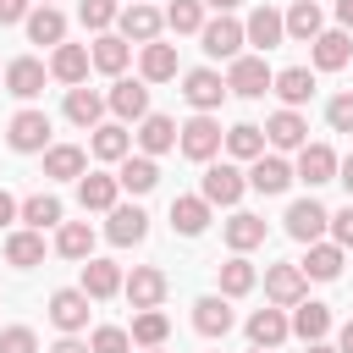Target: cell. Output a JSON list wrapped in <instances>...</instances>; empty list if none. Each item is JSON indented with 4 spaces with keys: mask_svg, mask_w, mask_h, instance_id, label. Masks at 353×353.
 <instances>
[{
    "mask_svg": "<svg viewBox=\"0 0 353 353\" xmlns=\"http://www.w3.org/2000/svg\"><path fill=\"white\" fill-rule=\"evenodd\" d=\"M336 353H353V320L342 325V336H336Z\"/></svg>",
    "mask_w": 353,
    "mask_h": 353,
    "instance_id": "obj_56",
    "label": "cell"
},
{
    "mask_svg": "<svg viewBox=\"0 0 353 353\" xmlns=\"http://www.w3.org/2000/svg\"><path fill=\"white\" fill-rule=\"evenodd\" d=\"M6 138H11L17 154H39V149H50V116L44 110H17L11 127H6Z\"/></svg>",
    "mask_w": 353,
    "mask_h": 353,
    "instance_id": "obj_3",
    "label": "cell"
},
{
    "mask_svg": "<svg viewBox=\"0 0 353 353\" xmlns=\"http://www.w3.org/2000/svg\"><path fill=\"white\" fill-rule=\"evenodd\" d=\"M325 226H331V210H325L320 199H298V204L287 210V237H298V243H320Z\"/></svg>",
    "mask_w": 353,
    "mask_h": 353,
    "instance_id": "obj_6",
    "label": "cell"
},
{
    "mask_svg": "<svg viewBox=\"0 0 353 353\" xmlns=\"http://www.w3.org/2000/svg\"><path fill=\"white\" fill-rule=\"evenodd\" d=\"M44 61H33V55H17L11 66H6V88L17 94V99H39L44 94Z\"/></svg>",
    "mask_w": 353,
    "mask_h": 353,
    "instance_id": "obj_14",
    "label": "cell"
},
{
    "mask_svg": "<svg viewBox=\"0 0 353 353\" xmlns=\"http://www.w3.org/2000/svg\"><path fill=\"white\" fill-rule=\"evenodd\" d=\"M221 143H226V149H232L237 160H259V154H265V132H259L254 121H237V127H232V132H226Z\"/></svg>",
    "mask_w": 353,
    "mask_h": 353,
    "instance_id": "obj_44",
    "label": "cell"
},
{
    "mask_svg": "<svg viewBox=\"0 0 353 353\" xmlns=\"http://www.w3.org/2000/svg\"><path fill=\"white\" fill-rule=\"evenodd\" d=\"M11 221H17V199H11V193H0V226H11Z\"/></svg>",
    "mask_w": 353,
    "mask_h": 353,
    "instance_id": "obj_52",
    "label": "cell"
},
{
    "mask_svg": "<svg viewBox=\"0 0 353 353\" xmlns=\"http://www.w3.org/2000/svg\"><path fill=\"white\" fill-rule=\"evenodd\" d=\"M127 336H132V347H160V342L171 336V320H165L160 309H138V314H132V331H127Z\"/></svg>",
    "mask_w": 353,
    "mask_h": 353,
    "instance_id": "obj_40",
    "label": "cell"
},
{
    "mask_svg": "<svg viewBox=\"0 0 353 353\" xmlns=\"http://www.w3.org/2000/svg\"><path fill=\"white\" fill-rule=\"evenodd\" d=\"M88 303H94V298H88L83 287H61V292H50V320L72 336V331L88 325Z\"/></svg>",
    "mask_w": 353,
    "mask_h": 353,
    "instance_id": "obj_7",
    "label": "cell"
},
{
    "mask_svg": "<svg viewBox=\"0 0 353 353\" xmlns=\"http://www.w3.org/2000/svg\"><path fill=\"white\" fill-rule=\"evenodd\" d=\"M99 116H105V94H94V88H66V121H77V127H99Z\"/></svg>",
    "mask_w": 353,
    "mask_h": 353,
    "instance_id": "obj_27",
    "label": "cell"
},
{
    "mask_svg": "<svg viewBox=\"0 0 353 353\" xmlns=\"http://www.w3.org/2000/svg\"><path fill=\"white\" fill-rule=\"evenodd\" d=\"M226 243H232V254L259 248V243H265V221H259V215H248V210H237V215L226 221Z\"/></svg>",
    "mask_w": 353,
    "mask_h": 353,
    "instance_id": "obj_38",
    "label": "cell"
},
{
    "mask_svg": "<svg viewBox=\"0 0 353 353\" xmlns=\"http://www.w3.org/2000/svg\"><path fill=\"white\" fill-rule=\"evenodd\" d=\"M11 22H28V0H0V28Z\"/></svg>",
    "mask_w": 353,
    "mask_h": 353,
    "instance_id": "obj_51",
    "label": "cell"
},
{
    "mask_svg": "<svg viewBox=\"0 0 353 353\" xmlns=\"http://www.w3.org/2000/svg\"><path fill=\"white\" fill-rule=\"evenodd\" d=\"M254 353H276V347H254Z\"/></svg>",
    "mask_w": 353,
    "mask_h": 353,
    "instance_id": "obj_59",
    "label": "cell"
},
{
    "mask_svg": "<svg viewBox=\"0 0 353 353\" xmlns=\"http://www.w3.org/2000/svg\"><path fill=\"white\" fill-rule=\"evenodd\" d=\"M28 39H33V44H66V17H61L55 6L28 11Z\"/></svg>",
    "mask_w": 353,
    "mask_h": 353,
    "instance_id": "obj_36",
    "label": "cell"
},
{
    "mask_svg": "<svg viewBox=\"0 0 353 353\" xmlns=\"http://www.w3.org/2000/svg\"><path fill=\"white\" fill-rule=\"evenodd\" d=\"M83 165H88V154H83L77 143H55V149H44V176H55V182L83 176Z\"/></svg>",
    "mask_w": 353,
    "mask_h": 353,
    "instance_id": "obj_34",
    "label": "cell"
},
{
    "mask_svg": "<svg viewBox=\"0 0 353 353\" xmlns=\"http://www.w3.org/2000/svg\"><path fill=\"white\" fill-rule=\"evenodd\" d=\"M276 94H281V105L287 110H298L303 99H314V72L309 66H287V72H276V83H270Z\"/></svg>",
    "mask_w": 353,
    "mask_h": 353,
    "instance_id": "obj_26",
    "label": "cell"
},
{
    "mask_svg": "<svg viewBox=\"0 0 353 353\" xmlns=\"http://www.w3.org/2000/svg\"><path fill=\"white\" fill-rule=\"evenodd\" d=\"M132 6H149V0H132Z\"/></svg>",
    "mask_w": 353,
    "mask_h": 353,
    "instance_id": "obj_60",
    "label": "cell"
},
{
    "mask_svg": "<svg viewBox=\"0 0 353 353\" xmlns=\"http://www.w3.org/2000/svg\"><path fill=\"white\" fill-rule=\"evenodd\" d=\"M347 55H353V39H347L342 28H325V33L314 39V66H320V72H342Z\"/></svg>",
    "mask_w": 353,
    "mask_h": 353,
    "instance_id": "obj_23",
    "label": "cell"
},
{
    "mask_svg": "<svg viewBox=\"0 0 353 353\" xmlns=\"http://www.w3.org/2000/svg\"><path fill=\"white\" fill-rule=\"evenodd\" d=\"M303 270L298 265H270L265 270V298L276 303V309H292V303H303Z\"/></svg>",
    "mask_w": 353,
    "mask_h": 353,
    "instance_id": "obj_9",
    "label": "cell"
},
{
    "mask_svg": "<svg viewBox=\"0 0 353 353\" xmlns=\"http://www.w3.org/2000/svg\"><path fill=\"white\" fill-rule=\"evenodd\" d=\"M6 259H11L17 270L44 265V237H39V232H11V237H6Z\"/></svg>",
    "mask_w": 353,
    "mask_h": 353,
    "instance_id": "obj_42",
    "label": "cell"
},
{
    "mask_svg": "<svg viewBox=\"0 0 353 353\" xmlns=\"http://www.w3.org/2000/svg\"><path fill=\"white\" fill-rule=\"evenodd\" d=\"M336 182L353 193V154H347V160H336Z\"/></svg>",
    "mask_w": 353,
    "mask_h": 353,
    "instance_id": "obj_53",
    "label": "cell"
},
{
    "mask_svg": "<svg viewBox=\"0 0 353 353\" xmlns=\"http://www.w3.org/2000/svg\"><path fill=\"white\" fill-rule=\"evenodd\" d=\"M199 6H215V11L226 17V11H232V6H243V0H199Z\"/></svg>",
    "mask_w": 353,
    "mask_h": 353,
    "instance_id": "obj_57",
    "label": "cell"
},
{
    "mask_svg": "<svg viewBox=\"0 0 353 353\" xmlns=\"http://www.w3.org/2000/svg\"><path fill=\"white\" fill-rule=\"evenodd\" d=\"M287 336H292V325H287L281 309H254V314H248V342H254V347H281Z\"/></svg>",
    "mask_w": 353,
    "mask_h": 353,
    "instance_id": "obj_21",
    "label": "cell"
},
{
    "mask_svg": "<svg viewBox=\"0 0 353 353\" xmlns=\"http://www.w3.org/2000/svg\"><path fill=\"white\" fill-rule=\"evenodd\" d=\"M121 292L132 298V309H160V298H165V276H160L154 265H138V270L121 281Z\"/></svg>",
    "mask_w": 353,
    "mask_h": 353,
    "instance_id": "obj_16",
    "label": "cell"
},
{
    "mask_svg": "<svg viewBox=\"0 0 353 353\" xmlns=\"http://www.w3.org/2000/svg\"><path fill=\"white\" fill-rule=\"evenodd\" d=\"M83 292L88 298H116L121 292V265L116 259H88L83 265Z\"/></svg>",
    "mask_w": 353,
    "mask_h": 353,
    "instance_id": "obj_32",
    "label": "cell"
},
{
    "mask_svg": "<svg viewBox=\"0 0 353 353\" xmlns=\"http://www.w3.org/2000/svg\"><path fill=\"white\" fill-rule=\"evenodd\" d=\"M221 138H226V132H221L215 116H193L188 127H176V143H182L188 160H215V154H221Z\"/></svg>",
    "mask_w": 353,
    "mask_h": 353,
    "instance_id": "obj_2",
    "label": "cell"
},
{
    "mask_svg": "<svg viewBox=\"0 0 353 353\" xmlns=\"http://www.w3.org/2000/svg\"><path fill=\"white\" fill-rule=\"evenodd\" d=\"M50 353H88V347H83V342H77V336H61V342H55V347H50Z\"/></svg>",
    "mask_w": 353,
    "mask_h": 353,
    "instance_id": "obj_54",
    "label": "cell"
},
{
    "mask_svg": "<svg viewBox=\"0 0 353 353\" xmlns=\"http://www.w3.org/2000/svg\"><path fill=\"white\" fill-rule=\"evenodd\" d=\"M44 6H50V0H44Z\"/></svg>",
    "mask_w": 353,
    "mask_h": 353,
    "instance_id": "obj_62",
    "label": "cell"
},
{
    "mask_svg": "<svg viewBox=\"0 0 353 353\" xmlns=\"http://www.w3.org/2000/svg\"><path fill=\"white\" fill-rule=\"evenodd\" d=\"M199 39H204V55H215V61H237V55H243V22H237V17L204 22Z\"/></svg>",
    "mask_w": 353,
    "mask_h": 353,
    "instance_id": "obj_4",
    "label": "cell"
},
{
    "mask_svg": "<svg viewBox=\"0 0 353 353\" xmlns=\"http://www.w3.org/2000/svg\"><path fill=\"white\" fill-rule=\"evenodd\" d=\"M77 17H83V28L105 33V28L116 22V0H77Z\"/></svg>",
    "mask_w": 353,
    "mask_h": 353,
    "instance_id": "obj_46",
    "label": "cell"
},
{
    "mask_svg": "<svg viewBox=\"0 0 353 353\" xmlns=\"http://www.w3.org/2000/svg\"><path fill=\"white\" fill-rule=\"evenodd\" d=\"M292 336H303V342H325V331H331V309L325 303H314V298H303V303H292Z\"/></svg>",
    "mask_w": 353,
    "mask_h": 353,
    "instance_id": "obj_20",
    "label": "cell"
},
{
    "mask_svg": "<svg viewBox=\"0 0 353 353\" xmlns=\"http://www.w3.org/2000/svg\"><path fill=\"white\" fill-rule=\"evenodd\" d=\"M171 226H176L182 237H199V232L210 226V204H204L199 193H182V199H171Z\"/></svg>",
    "mask_w": 353,
    "mask_h": 353,
    "instance_id": "obj_30",
    "label": "cell"
},
{
    "mask_svg": "<svg viewBox=\"0 0 353 353\" xmlns=\"http://www.w3.org/2000/svg\"><path fill=\"white\" fill-rule=\"evenodd\" d=\"M138 149L154 160V154H165V149H176V121L171 116H143L138 121Z\"/></svg>",
    "mask_w": 353,
    "mask_h": 353,
    "instance_id": "obj_28",
    "label": "cell"
},
{
    "mask_svg": "<svg viewBox=\"0 0 353 353\" xmlns=\"http://www.w3.org/2000/svg\"><path fill=\"white\" fill-rule=\"evenodd\" d=\"M116 22H121V39L132 44H154L160 39V28H165V17L154 11V6H127V11H116Z\"/></svg>",
    "mask_w": 353,
    "mask_h": 353,
    "instance_id": "obj_13",
    "label": "cell"
},
{
    "mask_svg": "<svg viewBox=\"0 0 353 353\" xmlns=\"http://www.w3.org/2000/svg\"><path fill=\"white\" fill-rule=\"evenodd\" d=\"M154 182H160V165L149 154H127L121 171H116V188H127V193H149Z\"/></svg>",
    "mask_w": 353,
    "mask_h": 353,
    "instance_id": "obj_35",
    "label": "cell"
},
{
    "mask_svg": "<svg viewBox=\"0 0 353 353\" xmlns=\"http://www.w3.org/2000/svg\"><path fill=\"white\" fill-rule=\"evenodd\" d=\"M50 77L77 88V83L88 77V50H83V44H55V55H50Z\"/></svg>",
    "mask_w": 353,
    "mask_h": 353,
    "instance_id": "obj_25",
    "label": "cell"
},
{
    "mask_svg": "<svg viewBox=\"0 0 353 353\" xmlns=\"http://www.w3.org/2000/svg\"><path fill=\"white\" fill-rule=\"evenodd\" d=\"M127 55H132V50H127V39H121V33H99V39H94V50H88V66H99V72L121 77V72H127Z\"/></svg>",
    "mask_w": 353,
    "mask_h": 353,
    "instance_id": "obj_24",
    "label": "cell"
},
{
    "mask_svg": "<svg viewBox=\"0 0 353 353\" xmlns=\"http://www.w3.org/2000/svg\"><path fill=\"white\" fill-rule=\"evenodd\" d=\"M193 325H199V336H226V331L237 325V314H232V303H226L221 292H210V298L193 303Z\"/></svg>",
    "mask_w": 353,
    "mask_h": 353,
    "instance_id": "obj_17",
    "label": "cell"
},
{
    "mask_svg": "<svg viewBox=\"0 0 353 353\" xmlns=\"http://www.w3.org/2000/svg\"><path fill=\"white\" fill-rule=\"evenodd\" d=\"M254 193H287V182H292V165L281 160V154H259L254 165H248V176H243Z\"/></svg>",
    "mask_w": 353,
    "mask_h": 353,
    "instance_id": "obj_15",
    "label": "cell"
},
{
    "mask_svg": "<svg viewBox=\"0 0 353 353\" xmlns=\"http://www.w3.org/2000/svg\"><path fill=\"white\" fill-rule=\"evenodd\" d=\"M292 176H298V182H309V188H320V182H336V154H331L325 143H303V149H298V165H292Z\"/></svg>",
    "mask_w": 353,
    "mask_h": 353,
    "instance_id": "obj_11",
    "label": "cell"
},
{
    "mask_svg": "<svg viewBox=\"0 0 353 353\" xmlns=\"http://www.w3.org/2000/svg\"><path fill=\"white\" fill-rule=\"evenodd\" d=\"M88 353H132V336L121 325H99L94 342H88Z\"/></svg>",
    "mask_w": 353,
    "mask_h": 353,
    "instance_id": "obj_47",
    "label": "cell"
},
{
    "mask_svg": "<svg viewBox=\"0 0 353 353\" xmlns=\"http://www.w3.org/2000/svg\"><path fill=\"white\" fill-rule=\"evenodd\" d=\"M116 176H105V171H88V176H77V204L83 210H116Z\"/></svg>",
    "mask_w": 353,
    "mask_h": 353,
    "instance_id": "obj_29",
    "label": "cell"
},
{
    "mask_svg": "<svg viewBox=\"0 0 353 353\" xmlns=\"http://www.w3.org/2000/svg\"><path fill=\"white\" fill-rule=\"evenodd\" d=\"M88 149H94V160H127V154H132V138H127L121 121H99Z\"/></svg>",
    "mask_w": 353,
    "mask_h": 353,
    "instance_id": "obj_33",
    "label": "cell"
},
{
    "mask_svg": "<svg viewBox=\"0 0 353 353\" xmlns=\"http://www.w3.org/2000/svg\"><path fill=\"white\" fill-rule=\"evenodd\" d=\"M17 215L28 221V232H44V226H61V199L55 193H33L17 204Z\"/></svg>",
    "mask_w": 353,
    "mask_h": 353,
    "instance_id": "obj_37",
    "label": "cell"
},
{
    "mask_svg": "<svg viewBox=\"0 0 353 353\" xmlns=\"http://www.w3.org/2000/svg\"><path fill=\"white\" fill-rule=\"evenodd\" d=\"M331 232H336V248H353V204L331 215Z\"/></svg>",
    "mask_w": 353,
    "mask_h": 353,
    "instance_id": "obj_50",
    "label": "cell"
},
{
    "mask_svg": "<svg viewBox=\"0 0 353 353\" xmlns=\"http://www.w3.org/2000/svg\"><path fill=\"white\" fill-rule=\"evenodd\" d=\"M143 353H160V347H143Z\"/></svg>",
    "mask_w": 353,
    "mask_h": 353,
    "instance_id": "obj_61",
    "label": "cell"
},
{
    "mask_svg": "<svg viewBox=\"0 0 353 353\" xmlns=\"http://www.w3.org/2000/svg\"><path fill=\"white\" fill-rule=\"evenodd\" d=\"M254 265L243 259V254H232L226 265H221V298H243V292H254Z\"/></svg>",
    "mask_w": 353,
    "mask_h": 353,
    "instance_id": "obj_43",
    "label": "cell"
},
{
    "mask_svg": "<svg viewBox=\"0 0 353 353\" xmlns=\"http://www.w3.org/2000/svg\"><path fill=\"white\" fill-rule=\"evenodd\" d=\"M182 99H188L199 116H210V110L226 99V77H221V72H210V66L188 72V77H182Z\"/></svg>",
    "mask_w": 353,
    "mask_h": 353,
    "instance_id": "obj_5",
    "label": "cell"
},
{
    "mask_svg": "<svg viewBox=\"0 0 353 353\" xmlns=\"http://www.w3.org/2000/svg\"><path fill=\"white\" fill-rule=\"evenodd\" d=\"M0 353H39V336L28 325H6L0 331Z\"/></svg>",
    "mask_w": 353,
    "mask_h": 353,
    "instance_id": "obj_48",
    "label": "cell"
},
{
    "mask_svg": "<svg viewBox=\"0 0 353 353\" xmlns=\"http://www.w3.org/2000/svg\"><path fill=\"white\" fill-rule=\"evenodd\" d=\"M281 28H287L298 44H314V39L325 33V17H320V6H314V0H292V11L281 17Z\"/></svg>",
    "mask_w": 353,
    "mask_h": 353,
    "instance_id": "obj_22",
    "label": "cell"
},
{
    "mask_svg": "<svg viewBox=\"0 0 353 353\" xmlns=\"http://www.w3.org/2000/svg\"><path fill=\"white\" fill-rule=\"evenodd\" d=\"M336 22H342V33L353 28V0H336Z\"/></svg>",
    "mask_w": 353,
    "mask_h": 353,
    "instance_id": "obj_55",
    "label": "cell"
},
{
    "mask_svg": "<svg viewBox=\"0 0 353 353\" xmlns=\"http://www.w3.org/2000/svg\"><path fill=\"white\" fill-rule=\"evenodd\" d=\"M270 83H276V72L265 66V55H237L226 72V94H237V99H259Z\"/></svg>",
    "mask_w": 353,
    "mask_h": 353,
    "instance_id": "obj_1",
    "label": "cell"
},
{
    "mask_svg": "<svg viewBox=\"0 0 353 353\" xmlns=\"http://www.w3.org/2000/svg\"><path fill=\"white\" fill-rule=\"evenodd\" d=\"M160 17H165L171 33H199V28H204V6H199V0H171Z\"/></svg>",
    "mask_w": 353,
    "mask_h": 353,
    "instance_id": "obj_45",
    "label": "cell"
},
{
    "mask_svg": "<svg viewBox=\"0 0 353 353\" xmlns=\"http://www.w3.org/2000/svg\"><path fill=\"white\" fill-rule=\"evenodd\" d=\"M309 353H336V347L331 342H309Z\"/></svg>",
    "mask_w": 353,
    "mask_h": 353,
    "instance_id": "obj_58",
    "label": "cell"
},
{
    "mask_svg": "<svg viewBox=\"0 0 353 353\" xmlns=\"http://www.w3.org/2000/svg\"><path fill=\"white\" fill-rule=\"evenodd\" d=\"M105 105H110L121 121H143V116H149V88L132 83V77H116L110 94H105Z\"/></svg>",
    "mask_w": 353,
    "mask_h": 353,
    "instance_id": "obj_10",
    "label": "cell"
},
{
    "mask_svg": "<svg viewBox=\"0 0 353 353\" xmlns=\"http://www.w3.org/2000/svg\"><path fill=\"white\" fill-rule=\"evenodd\" d=\"M55 254H61V259H94V226H88V221H61Z\"/></svg>",
    "mask_w": 353,
    "mask_h": 353,
    "instance_id": "obj_31",
    "label": "cell"
},
{
    "mask_svg": "<svg viewBox=\"0 0 353 353\" xmlns=\"http://www.w3.org/2000/svg\"><path fill=\"white\" fill-rule=\"evenodd\" d=\"M138 66H143V83H171L176 77V50L154 39V44H143V61Z\"/></svg>",
    "mask_w": 353,
    "mask_h": 353,
    "instance_id": "obj_41",
    "label": "cell"
},
{
    "mask_svg": "<svg viewBox=\"0 0 353 353\" xmlns=\"http://www.w3.org/2000/svg\"><path fill=\"white\" fill-rule=\"evenodd\" d=\"M298 270L314 276V281H336V276H342V248H336V243H309V259H303Z\"/></svg>",
    "mask_w": 353,
    "mask_h": 353,
    "instance_id": "obj_39",
    "label": "cell"
},
{
    "mask_svg": "<svg viewBox=\"0 0 353 353\" xmlns=\"http://www.w3.org/2000/svg\"><path fill=\"white\" fill-rule=\"evenodd\" d=\"M325 121H331L336 132H353V94H336V99L325 105Z\"/></svg>",
    "mask_w": 353,
    "mask_h": 353,
    "instance_id": "obj_49",
    "label": "cell"
},
{
    "mask_svg": "<svg viewBox=\"0 0 353 353\" xmlns=\"http://www.w3.org/2000/svg\"><path fill=\"white\" fill-rule=\"evenodd\" d=\"M143 232H149V215H143L138 204H116V210H110V226H105V237H110L116 248H127V243H143Z\"/></svg>",
    "mask_w": 353,
    "mask_h": 353,
    "instance_id": "obj_19",
    "label": "cell"
},
{
    "mask_svg": "<svg viewBox=\"0 0 353 353\" xmlns=\"http://www.w3.org/2000/svg\"><path fill=\"white\" fill-rule=\"evenodd\" d=\"M259 132H265L276 149H303V143H309V121H303L298 110H276V116H270Z\"/></svg>",
    "mask_w": 353,
    "mask_h": 353,
    "instance_id": "obj_18",
    "label": "cell"
},
{
    "mask_svg": "<svg viewBox=\"0 0 353 353\" xmlns=\"http://www.w3.org/2000/svg\"><path fill=\"white\" fill-rule=\"evenodd\" d=\"M243 188H248V182H243V171H237V165H210V171H204V188H199V199H204V204H237V199H243Z\"/></svg>",
    "mask_w": 353,
    "mask_h": 353,
    "instance_id": "obj_12",
    "label": "cell"
},
{
    "mask_svg": "<svg viewBox=\"0 0 353 353\" xmlns=\"http://www.w3.org/2000/svg\"><path fill=\"white\" fill-rule=\"evenodd\" d=\"M287 39V28H281V11H270V6H254L248 11V22H243V44H254L259 55L265 50H276Z\"/></svg>",
    "mask_w": 353,
    "mask_h": 353,
    "instance_id": "obj_8",
    "label": "cell"
}]
</instances>
